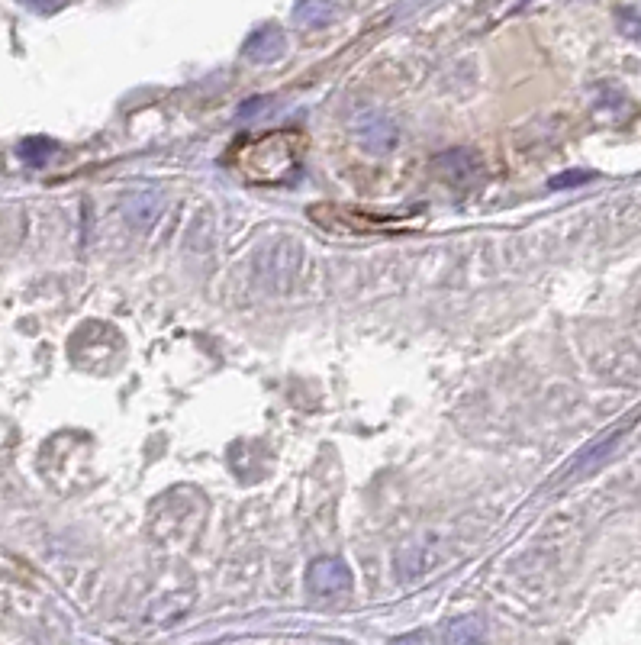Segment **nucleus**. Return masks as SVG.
<instances>
[{
    "instance_id": "obj_1",
    "label": "nucleus",
    "mask_w": 641,
    "mask_h": 645,
    "mask_svg": "<svg viewBox=\"0 0 641 645\" xmlns=\"http://www.w3.org/2000/svg\"><path fill=\"white\" fill-rule=\"evenodd\" d=\"M300 159H303V136L290 133V129L268 133L236 149V165L242 171V178L258 184H281L287 178H294Z\"/></svg>"
},
{
    "instance_id": "obj_2",
    "label": "nucleus",
    "mask_w": 641,
    "mask_h": 645,
    "mask_svg": "<svg viewBox=\"0 0 641 645\" xmlns=\"http://www.w3.org/2000/svg\"><path fill=\"white\" fill-rule=\"evenodd\" d=\"M307 584L316 597H339L352 591V571L339 558H319L307 571Z\"/></svg>"
},
{
    "instance_id": "obj_3",
    "label": "nucleus",
    "mask_w": 641,
    "mask_h": 645,
    "mask_svg": "<svg viewBox=\"0 0 641 645\" xmlns=\"http://www.w3.org/2000/svg\"><path fill=\"white\" fill-rule=\"evenodd\" d=\"M242 55L249 62H274V59H281L284 55V33H281V26H261V30H255L249 39H245V46H242Z\"/></svg>"
},
{
    "instance_id": "obj_4",
    "label": "nucleus",
    "mask_w": 641,
    "mask_h": 645,
    "mask_svg": "<svg viewBox=\"0 0 641 645\" xmlns=\"http://www.w3.org/2000/svg\"><path fill=\"white\" fill-rule=\"evenodd\" d=\"M355 133L361 139V146L374 152V155H384L397 146V126L390 120H381V117H368V120H358L355 123Z\"/></svg>"
},
{
    "instance_id": "obj_5",
    "label": "nucleus",
    "mask_w": 641,
    "mask_h": 645,
    "mask_svg": "<svg viewBox=\"0 0 641 645\" xmlns=\"http://www.w3.org/2000/svg\"><path fill=\"white\" fill-rule=\"evenodd\" d=\"M487 623L480 616H458L445 629V645H484Z\"/></svg>"
},
{
    "instance_id": "obj_6",
    "label": "nucleus",
    "mask_w": 641,
    "mask_h": 645,
    "mask_svg": "<svg viewBox=\"0 0 641 645\" xmlns=\"http://www.w3.org/2000/svg\"><path fill=\"white\" fill-rule=\"evenodd\" d=\"M294 20L300 26H326L335 20V4L332 0H300L294 10Z\"/></svg>"
},
{
    "instance_id": "obj_7",
    "label": "nucleus",
    "mask_w": 641,
    "mask_h": 645,
    "mask_svg": "<svg viewBox=\"0 0 641 645\" xmlns=\"http://www.w3.org/2000/svg\"><path fill=\"white\" fill-rule=\"evenodd\" d=\"M158 213H162V197L155 191H142L139 197L129 200V217H133L139 226H149Z\"/></svg>"
},
{
    "instance_id": "obj_8",
    "label": "nucleus",
    "mask_w": 641,
    "mask_h": 645,
    "mask_svg": "<svg viewBox=\"0 0 641 645\" xmlns=\"http://www.w3.org/2000/svg\"><path fill=\"white\" fill-rule=\"evenodd\" d=\"M52 152H55V142H49V139H26L20 146L23 162H29V165H46L52 159Z\"/></svg>"
},
{
    "instance_id": "obj_9",
    "label": "nucleus",
    "mask_w": 641,
    "mask_h": 645,
    "mask_svg": "<svg viewBox=\"0 0 641 645\" xmlns=\"http://www.w3.org/2000/svg\"><path fill=\"white\" fill-rule=\"evenodd\" d=\"M619 30H622L625 36H632V39L641 36V17H638L635 10H629V7L619 10Z\"/></svg>"
},
{
    "instance_id": "obj_10",
    "label": "nucleus",
    "mask_w": 641,
    "mask_h": 645,
    "mask_svg": "<svg viewBox=\"0 0 641 645\" xmlns=\"http://www.w3.org/2000/svg\"><path fill=\"white\" fill-rule=\"evenodd\" d=\"M26 7H33L36 13H55L65 7V0H23Z\"/></svg>"
},
{
    "instance_id": "obj_11",
    "label": "nucleus",
    "mask_w": 641,
    "mask_h": 645,
    "mask_svg": "<svg viewBox=\"0 0 641 645\" xmlns=\"http://www.w3.org/2000/svg\"><path fill=\"white\" fill-rule=\"evenodd\" d=\"M580 181H590L587 171H571L567 178H555L551 181V188H567V184H580Z\"/></svg>"
},
{
    "instance_id": "obj_12",
    "label": "nucleus",
    "mask_w": 641,
    "mask_h": 645,
    "mask_svg": "<svg viewBox=\"0 0 641 645\" xmlns=\"http://www.w3.org/2000/svg\"><path fill=\"white\" fill-rule=\"evenodd\" d=\"M390 645H426V636H422V633H410V636L393 639Z\"/></svg>"
}]
</instances>
